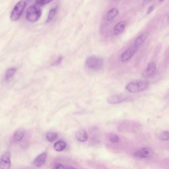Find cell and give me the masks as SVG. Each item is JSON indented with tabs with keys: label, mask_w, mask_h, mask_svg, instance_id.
I'll return each instance as SVG.
<instances>
[{
	"label": "cell",
	"mask_w": 169,
	"mask_h": 169,
	"mask_svg": "<svg viewBox=\"0 0 169 169\" xmlns=\"http://www.w3.org/2000/svg\"><path fill=\"white\" fill-rule=\"evenodd\" d=\"M104 61L101 58L92 56L88 58L86 62V65L89 69L93 70H99L102 67Z\"/></svg>",
	"instance_id": "1"
},
{
	"label": "cell",
	"mask_w": 169,
	"mask_h": 169,
	"mask_svg": "<svg viewBox=\"0 0 169 169\" xmlns=\"http://www.w3.org/2000/svg\"><path fill=\"white\" fill-rule=\"evenodd\" d=\"M148 86V83L145 81L133 82L126 85V89L131 93L140 92L145 90Z\"/></svg>",
	"instance_id": "2"
},
{
	"label": "cell",
	"mask_w": 169,
	"mask_h": 169,
	"mask_svg": "<svg viewBox=\"0 0 169 169\" xmlns=\"http://www.w3.org/2000/svg\"><path fill=\"white\" fill-rule=\"evenodd\" d=\"M41 15V10L40 8L35 6H31L26 11V18L29 22H35L40 18Z\"/></svg>",
	"instance_id": "3"
},
{
	"label": "cell",
	"mask_w": 169,
	"mask_h": 169,
	"mask_svg": "<svg viewBox=\"0 0 169 169\" xmlns=\"http://www.w3.org/2000/svg\"><path fill=\"white\" fill-rule=\"evenodd\" d=\"M26 5V2L24 1H19L16 5L10 15V18L12 21L17 20L20 17Z\"/></svg>",
	"instance_id": "4"
},
{
	"label": "cell",
	"mask_w": 169,
	"mask_h": 169,
	"mask_svg": "<svg viewBox=\"0 0 169 169\" xmlns=\"http://www.w3.org/2000/svg\"><path fill=\"white\" fill-rule=\"evenodd\" d=\"M11 154L9 151H6L0 157V169H8L11 165Z\"/></svg>",
	"instance_id": "5"
},
{
	"label": "cell",
	"mask_w": 169,
	"mask_h": 169,
	"mask_svg": "<svg viewBox=\"0 0 169 169\" xmlns=\"http://www.w3.org/2000/svg\"><path fill=\"white\" fill-rule=\"evenodd\" d=\"M139 47L135 45L129 47L122 54L121 60L122 62H126L128 61L136 53Z\"/></svg>",
	"instance_id": "6"
},
{
	"label": "cell",
	"mask_w": 169,
	"mask_h": 169,
	"mask_svg": "<svg viewBox=\"0 0 169 169\" xmlns=\"http://www.w3.org/2000/svg\"><path fill=\"white\" fill-rule=\"evenodd\" d=\"M152 149L148 147H144L138 149L134 153V155L136 158H147L150 157L153 155Z\"/></svg>",
	"instance_id": "7"
},
{
	"label": "cell",
	"mask_w": 169,
	"mask_h": 169,
	"mask_svg": "<svg viewBox=\"0 0 169 169\" xmlns=\"http://www.w3.org/2000/svg\"><path fill=\"white\" fill-rule=\"evenodd\" d=\"M131 97L124 95H111L107 99V101L111 104H116L130 99Z\"/></svg>",
	"instance_id": "8"
},
{
	"label": "cell",
	"mask_w": 169,
	"mask_h": 169,
	"mask_svg": "<svg viewBox=\"0 0 169 169\" xmlns=\"http://www.w3.org/2000/svg\"><path fill=\"white\" fill-rule=\"evenodd\" d=\"M156 70V65L155 62H150L147 66L143 73V77L149 78L152 77L155 75Z\"/></svg>",
	"instance_id": "9"
},
{
	"label": "cell",
	"mask_w": 169,
	"mask_h": 169,
	"mask_svg": "<svg viewBox=\"0 0 169 169\" xmlns=\"http://www.w3.org/2000/svg\"><path fill=\"white\" fill-rule=\"evenodd\" d=\"M47 154L44 153L39 155L37 157L34 161V165L37 167H41L45 163L46 158H47Z\"/></svg>",
	"instance_id": "10"
},
{
	"label": "cell",
	"mask_w": 169,
	"mask_h": 169,
	"mask_svg": "<svg viewBox=\"0 0 169 169\" xmlns=\"http://www.w3.org/2000/svg\"><path fill=\"white\" fill-rule=\"evenodd\" d=\"M76 138L78 141L84 142L87 140L88 137L86 131L84 129H80L76 133Z\"/></svg>",
	"instance_id": "11"
},
{
	"label": "cell",
	"mask_w": 169,
	"mask_h": 169,
	"mask_svg": "<svg viewBox=\"0 0 169 169\" xmlns=\"http://www.w3.org/2000/svg\"><path fill=\"white\" fill-rule=\"evenodd\" d=\"M125 22L122 21L120 22L115 26L114 33L115 35H118L122 33L124 31L126 26Z\"/></svg>",
	"instance_id": "12"
},
{
	"label": "cell",
	"mask_w": 169,
	"mask_h": 169,
	"mask_svg": "<svg viewBox=\"0 0 169 169\" xmlns=\"http://www.w3.org/2000/svg\"><path fill=\"white\" fill-rule=\"evenodd\" d=\"M25 134V130L23 128H20L17 130L14 134V139L16 142L21 141L24 138Z\"/></svg>",
	"instance_id": "13"
},
{
	"label": "cell",
	"mask_w": 169,
	"mask_h": 169,
	"mask_svg": "<svg viewBox=\"0 0 169 169\" xmlns=\"http://www.w3.org/2000/svg\"><path fill=\"white\" fill-rule=\"evenodd\" d=\"M148 36L147 33L145 32L141 34L137 38L134 43L135 45L140 47V46L144 42Z\"/></svg>",
	"instance_id": "14"
},
{
	"label": "cell",
	"mask_w": 169,
	"mask_h": 169,
	"mask_svg": "<svg viewBox=\"0 0 169 169\" xmlns=\"http://www.w3.org/2000/svg\"><path fill=\"white\" fill-rule=\"evenodd\" d=\"M67 146L65 142L63 140H59L54 145V149L58 152H60L64 150Z\"/></svg>",
	"instance_id": "15"
},
{
	"label": "cell",
	"mask_w": 169,
	"mask_h": 169,
	"mask_svg": "<svg viewBox=\"0 0 169 169\" xmlns=\"http://www.w3.org/2000/svg\"><path fill=\"white\" fill-rule=\"evenodd\" d=\"M118 9L115 8L110 10L107 14V19L108 21L111 20L117 15L118 14Z\"/></svg>",
	"instance_id": "16"
},
{
	"label": "cell",
	"mask_w": 169,
	"mask_h": 169,
	"mask_svg": "<svg viewBox=\"0 0 169 169\" xmlns=\"http://www.w3.org/2000/svg\"><path fill=\"white\" fill-rule=\"evenodd\" d=\"M58 134L55 132H49L46 134V138L47 140L50 142L54 141L57 138Z\"/></svg>",
	"instance_id": "17"
},
{
	"label": "cell",
	"mask_w": 169,
	"mask_h": 169,
	"mask_svg": "<svg viewBox=\"0 0 169 169\" xmlns=\"http://www.w3.org/2000/svg\"><path fill=\"white\" fill-rule=\"evenodd\" d=\"M16 70L15 68H10L7 70L5 75V78L6 80H8L15 74Z\"/></svg>",
	"instance_id": "18"
},
{
	"label": "cell",
	"mask_w": 169,
	"mask_h": 169,
	"mask_svg": "<svg viewBox=\"0 0 169 169\" xmlns=\"http://www.w3.org/2000/svg\"><path fill=\"white\" fill-rule=\"evenodd\" d=\"M57 7L53 8L49 12V15L46 22L49 23L52 20L55 15L56 12H57Z\"/></svg>",
	"instance_id": "19"
},
{
	"label": "cell",
	"mask_w": 169,
	"mask_h": 169,
	"mask_svg": "<svg viewBox=\"0 0 169 169\" xmlns=\"http://www.w3.org/2000/svg\"><path fill=\"white\" fill-rule=\"evenodd\" d=\"M159 138L161 140H168L169 139V132L168 131H164L161 132L159 135Z\"/></svg>",
	"instance_id": "20"
},
{
	"label": "cell",
	"mask_w": 169,
	"mask_h": 169,
	"mask_svg": "<svg viewBox=\"0 0 169 169\" xmlns=\"http://www.w3.org/2000/svg\"><path fill=\"white\" fill-rule=\"evenodd\" d=\"M109 139L112 143H116L119 141V137L116 134H112L110 136Z\"/></svg>",
	"instance_id": "21"
},
{
	"label": "cell",
	"mask_w": 169,
	"mask_h": 169,
	"mask_svg": "<svg viewBox=\"0 0 169 169\" xmlns=\"http://www.w3.org/2000/svg\"><path fill=\"white\" fill-rule=\"evenodd\" d=\"M53 0H36V4L37 5L39 6H43L49 3Z\"/></svg>",
	"instance_id": "22"
},
{
	"label": "cell",
	"mask_w": 169,
	"mask_h": 169,
	"mask_svg": "<svg viewBox=\"0 0 169 169\" xmlns=\"http://www.w3.org/2000/svg\"><path fill=\"white\" fill-rule=\"evenodd\" d=\"M65 168H66L65 167V166L61 165V164H58V165H56L53 168L54 169H64Z\"/></svg>",
	"instance_id": "23"
},
{
	"label": "cell",
	"mask_w": 169,
	"mask_h": 169,
	"mask_svg": "<svg viewBox=\"0 0 169 169\" xmlns=\"http://www.w3.org/2000/svg\"><path fill=\"white\" fill-rule=\"evenodd\" d=\"M62 60V57H59L58 59L56 60L54 63H53V65H58L61 63V61Z\"/></svg>",
	"instance_id": "24"
},
{
	"label": "cell",
	"mask_w": 169,
	"mask_h": 169,
	"mask_svg": "<svg viewBox=\"0 0 169 169\" xmlns=\"http://www.w3.org/2000/svg\"><path fill=\"white\" fill-rule=\"evenodd\" d=\"M154 9V6H151L148 9L147 11V14H149L151 13L152 12V11Z\"/></svg>",
	"instance_id": "25"
},
{
	"label": "cell",
	"mask_w": 169,
	"mask_h": 169,
	"mask_svg": "<svg viewBox=\"0 0 169 169\" xmlns=\"http://www.w3.org/2000/svg\"><path fill=\"white\" fill-rule=\"evenodd\" d=\"M159 1H164V0H159Z\"/></svg>",
	"instance_id": "26"
}]
</instances>
